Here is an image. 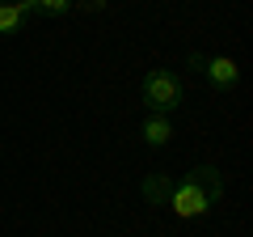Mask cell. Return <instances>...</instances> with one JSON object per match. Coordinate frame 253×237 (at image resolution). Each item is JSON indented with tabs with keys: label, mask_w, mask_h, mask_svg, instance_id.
<instances>
[{
	"label": "cell",
	"mask_w": 253,
	"mask_h": 237,
	"mask_svg": "<svg viewBox=\"0 0 253 237\" xmlns=\"http://www.w3.org/2000/svg\"><path fill=\"white\" fill-rule=\"evenodd\" d=\"M34 17V0H0V34H17Z\"/></svg>",
	"instance_id": "obj_4"
},
{
	"label": "cell",
	"mask_w": 253,
	"mask_h": 237,
	"mask_svg": "<svg viewBox=\"0 0 253 237\" xmlns=\"http://www.w3.org/2000/svg\"><path fill=\"white\" fill-rule=\"evenodd\" d=\"M139 102L148 106V115H173V110L186 102L181 76L169 72V68H152V72L139 81Z\"/></svg>",
	"instance_id": "obj_2"
},
{
	"label": "cell",
	"mask_w": 253,
	"mask_h": 237,
	"mask_svg": "<svg viewBox=\"0 0 253 237\" xmlns=\"http://www.w3.org/2000/svg\"><path fill=\"white\" fill-rule=\"evenodd\" d=\"M34 13H42V17H63V13H72V0H34Z\"/></svg>",
	"instance_id": "obj_7"
},
{
	"label": "cell",
	"mask_w": 253,
	"mask_h": 237,
	"mask_svg": "<svg viewBox=\"0 0 253 237\" xmlns=\"http://www.w3.org/2000/svg\"><path fill=\"white\" fill-rule=\"evenodd\" d=\"M139 191H144L148 203L161 208V203H169V195H173V178H169V174H148L144 182H139Z\"/></svg>",
	"instance_id": "obj_6"
},
{
	"label": "cell",
	"mask_w": 253,
	"mask_h": 237,
	"mask_svg": "<svg viewBox=\"0 0 253 237\" xmlns=\"http://www.w3.org/2000/svg\"><path fill=\"white\" fill-rule=\"evenodd\" d=\"M190 68H199L203 81H207L215 93H232L236 85H241V68H236V59H228V55H203V51H194V55H190Z\"/></svg>",
	"instance_id": "obj_3"
},
{
	"label": "cell",
	"mask_w": 253,
	"mask_h": 237,
	"mask_svg": "<svg viewBox=\"0 0 253 237\" xmlns=\"http://www.w3.org/2000/svg\"><path fill=\"white\" fill-rule=\"evenodd\" d=\"M72 4H81V9H89V13H101V9H106V0H72Z\"/></svg>",
	"instance_id": "obj_8"
},
{
	"label": "cell",
	"mask_w": 253,
	"mask_h": 237,
	"mask_svg": "<svg viewBox=\"0 0 253 237\" xmlns=\"http://www.w3.org/2000/svg\"><path fill=\"white\" fill-rule=\"evenodd\" d=\"M219 199H224V174H219L215 165H194L186 178L173 182L169 208H173V216H181V220H203Z\"/></svg>",
	"instance_id": "obj_1"
},
{
	"label": "cell",
	"mask_w": 253,
	"mask_h": 237,
	"mask_svg": "<svg viewBox=\"0 0 253 237\" xmlns=\"http://www.w3.org/2000/svg\"><path fill=\"white\" fill-rule=\"evenodd\" d=\"M139 136H144L148 148H165L173 140V123L169 115H144V123H139Z\"/></svg>",
	"instance_id": "obj_5"
}]
</instances>
